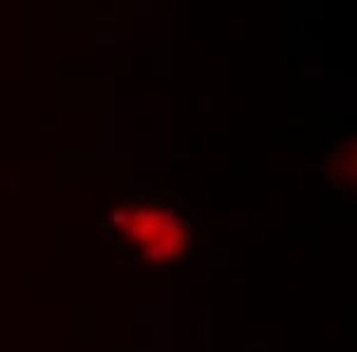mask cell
Returning <instances> with one entry per match:
<instances>
[{"mask_svg":"<svg viewBox=\"0 0 357 352\" xmlns=\"http://www.w3.org/2000/svg\"><path fill=\"white\" fill-rule=\"evenodd\" d=\"M119 229L129 236L131 243L141 245L143 252H165L174 247V227L165 222L162 215L134 207L119 215Z\"/></svg>","mask_w":357,"mask_h":352,"instance_id":"6da1fadb","label":"cell"}]
</instances>
